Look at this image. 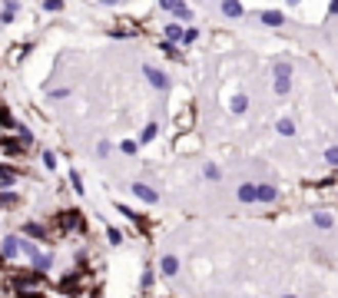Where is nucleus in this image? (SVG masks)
Segmentation results:
<instances>
[{
  "label": "nucleus",
  "instance_id": "obj_1",
  "mask_svg": "<svg viewBox=\"0 0 338 298\" xmlns=\"http://www.w3.org/2000/svg\"><path fill=\"white\" fill-rule=\"evenodd\" d=\"M272 76H276V93H279V96H288V93H292V63H288V60H276Z\"/></svg>",
  "mask_w": 338,
  "mask_h": 298
},
{
  "label": "nucleus",
  "instance_id": "obj_2",
  "mask_svg": "<svg viewBox=\"0 0 338 298\" xmlns=\"http://www.w3.org/2000/svg\"><path fill=\"white\" fill-rule=\"evenodd\" d=\"M143 76H146V83H150L153 90H159V93H166V90L173 87V83H169V76H166L159 67H153V63H146V67H143Z\"/></svg>",
  "mask_w": 338,
  "mask_h": 298
},
{
  "label": "nucleus",
  "instance_id": "obj_3",
  "mask_svg": "<svg viewBox=\"0 0 338 298\" xmlns=\"http://www.w3.org/2000/svg\"><path fill=\"white\" fill-rule=\"evenodd\" d=\"M182 33H186V24H179V20H169V24L163 27L166 44H176V47H179V44H182Z\"/></svg>",
  "mask_w": 338,
  "mask_h": 298
},
{
  "label": "nucleus",
  "instance_id": "obj_4",
  "mask_svg": "<svg viewBox=\"0 0 338 298\" xmlns=\"http://www.w3.org/2000/svg\"><path fill=\"white\" fill-rule=\"evenodd\" d=\"M219 10H222V17H225V20H239V17H245L242 0H219Z\"/></svg>",
  "mask_w": 338,
  "mask_h": 298
},
{
  "label": "nucleus",
  "instance_id": "obj_5",
  "mask_svg": "<svg viewBox=\"0 0 338 298\" xmlns=\"http://www.w3.org/2000/svg\"><path fill=\"white\" fill-rule=\"evenodd\" d=\"M259 24H265V27H285V13H282V10H262V13H259Z\"/></svg>",
  "mask_w": 338,
  "mask_h": 298
},
{
  "label": "nucleus",
  "instance_id": "obj_6",
  "mask_svg": "<svg viewBox=\"0 0 338 298\" xmlns=\"http://www.w3.org/2000/svg\"><path fill=\"white\" fill-rule=\"evenodd\" d=\"M229 110L236 113V116H242V113L249 110V96H245V93H232L229 96Z\"/></svg>",
  "mask_w": 338,
  "mask_h": 298
},
{
  "label": "nucleus",
  "instance_id": "obj_7",
  "mask_svg": "<svg viewBox=\"0 0 338 298\" xmlns=\"http://www.w3.org/2000/svg\"><path fill=\"white\" fill-rule=\"evenodd\" d=\"M173 20H179V24H193V10H189L186 4H176V10H173Z\"/></svg>",
  "mask_w": 338,
  "mask_h": 298
},
{
  "label": "nucleus",
  "instance_id": "obj_8",
  "mask_svg": "<svg viewBox=\"0 0 338 298\" xmlns=\"http://www.w3.org/2000/svg\"><path fill=\"white\" fill-rule=\"evenodd\" d=\"M156 136H159V123H146L143 133H139V143H153Z\"/></svg>",
  "mask_w": 338,
  "mask_h": 298
},
{
  "label": "nucleus",
  "instance_id": "obj_9",
  "mask_svg": "<svg viewBox=\"0 0 338 298\" xmlns=\"http://www.w3.org/2000/svg\"><path fill=\"white\" fill-rule=\"evenodd\" d=\"M17 252H20V242H17L13 236H7V239H4V259H13Z\"/></svg>",
  "mask_w": 338,
  "mask_h": 298
},
{
  "label": "nucleus",
  "instance_id": "obj_10",
  "mask_svg": "<svg viewBox=\"0 0 338 298\" xmlns=\"http://www.w3.org/2000/svg\"><path fill=\"white\" fill-rule=\"evenodd\" d=\"M276 130L282 133V136H295V119H288V116H282V119H279V126H276Z\"/></svg>",
  "mask_w": 338,
  "mask_h": 298
},
{
  "label": "nucleus",
  "instance_id": "obj_11",
  "mask_svg": "<svg viewBox=\"0 0 338 298\" xmlns=\"http://www.w3.org/2000/svg\"><path fill=\"white\" fill-rule=\"evenodd\" d=\"M239 199H242V202H256V199H259V189H256V186H249V182H245V186L239 189Z\"/></svg>",
  "mask_w": 338,
  "mask_h": 298
},
{
  "label": "nucleus",
  "instance_id": "obj_12",
  "mask_svg": "<svg viewBox=\"0 0 338 298\" xmlns=\"http://www.w3.org/2000/svg\"><path fill=\"white\" fill-rule=\"evenodd\" d=\"M133 193H136L139 199H146V202H156V193H153V189H146L143 182H136V186H133Z\"/></svg>",
  "mask_w": 338,
  "mask_h": 298
},
{
  "label": "nucleus",
  "instance_id": "obj_13",
  "mask_svg": "<svg viewBox=\"0 0 338 298\" xmlns=\"http://www.w3.org/2000/svg\"><path fill=\"white\" fill-rule=\"evenodd\" d=\"M259 189V199H262V202H276V189H272V186H256Z\"/></svg>",
  "mask_w": 338,
  "mask_h": 298
},
{
  "label": "nucleus",
  "instance_id": "obj_14",
  "mask_svg": "<svg viewBox=\"0 0 338 298\" xmlns=\"http://www.w3.org/2000/svg\"><path fill=\"white\" fill-rule=\"evenodd\" d=\"M163 272H166V275H176V272H179V259L166 255V259H163Z\"/></svg>",
  "mask_w": 338,
  "mask_h": 298
},
{
  "label": "nucleus",
  "instance_id": "obj_15",
  "mask_svg": "<svg viewBox=\"0 0 338 298\" xmlns=\"http://www.w3.org/2000/svg\"><path fill=\"white\" fill-rule=\"evenodd\" d=\"M13 179H17V176H13V169L0 166V182H4V186H13Z\"/></svg>",
  "mask_w": 338,
  "mask_h": 298
},
{
  "label": "nucleus",
  "instance_id": "obj_16",
  "mask_svg": "<svg viewBox=\"0 0 338 298\" xmlns=\"http://www.w3.org/2000/svg\"><path fill=\"white\" fill-rule=\"evenodd\" d=\"M24 232H27V236H33V239H47V232H44V225H33V222H30V225H27V229H24Z\"/></svg>",
  "mask_w": 338,
  "mask_h": 298
},
{
  "label": "nucleus",
  "instance_id": "obj_17",
  "mask_svg": "<svg viewBox=\"0 0 338 298\" xmlns=\"http://www.w3.org/2000/svg\"><path fill=\"white\" fill-rule=\"evenodd\" d=\"M199 40V30L196 27H186V33H182V44H196Z\"/></svg>",
  "mask_w": 338,
  "mask_h": 298
},
{
  "label": "nucleus",
  "instance_id": "obj_18",
  "mask_svg": "<svg viewBox=\"0 0 338 298\" xmlns=\"http://www.w3.org/2000/svg\"><path fill=\"white\" fill-rule=\"evenodd\" d=\"M4 149H7V153H10V156H17V153H24V146H20V143H17V139H7V143H4Z\"/></svg>",
  "mask_w": 338,
  "mask_h": 298
},
{
  "label": "nucleus",
  "instance_id": "obj_19",
  "mask_svg": "<svg viewBox=\"0 0 338 298\" xmlns=\"http://www.w3.org/2000/svg\"><path fill=\"white\" fill-rule=\"evenodd\" d=\"M44 10H50V13H60V10H63V0H44Z\"/></svg>",
  "mask_w": 338,
  "mask_h": 298
},
{
  "label": "nucleus",
  "instance_id": "obj_20",
  "mask_svg": "<svg viewBox=\"0 0 338 298\" xmlns=\"http://www.w3.org/2000/svg\"><path fill=\"white\" fill-rule=\"evenodd\" d=\"M315 222H319L322 229H328V225H332V216H325V212H319V216H315Z\"/></svg>",
  "mask_w": 338,
  "mask_h": 298
},
{
  "label": "nucleus",
  "instance_id": "obj_21",
  "mask_svg": "<svg viewBox=\"0 0 338 298\" xmlns=\"http://www.w3.org/2000/svg\"><path fill=\"white\" fill-rule=\"evenodd\" d=\"M0 123H4V126H13V116H10V110H4V106H0Z\"/></svg>",
  "mask_w": 338,
  "mask_h": 298
},
{
  "label": "nucleus",
  "instance_id": "obj_22",
  "mask_svg": "<svg viewBox=\"0 0 338 298\" xmlns=\"http://www.w3.org/2000/svg\"><path fill=\"white\" fill-rule=\"evenodd\" d=\"M13 202H17V196H13V193H0V205H13Z\"/></svg>",
  "mask_w": 338,
  "mask_h": 298
},
{
  "label": "nucleus",
  "instance_id": "obj_23",
  "mask_svg": "<svg viewBox=\"0 0 338 298\" xmlns=\"http://www.w3.org/2000/svg\"><path fill=\"white\" fill-rule=\"evenodd\" d=\"M70 96V90L63 87V90H50V99H67Z\"/></svg>",
  "mask_w": 338,
  "mask_h": 298
},
{
  "label": "nucleus",
  "instance_id": "obj_24",
  "mask_svg": "<svg viewBox=\"0 0 338 298\" xmlns=\"http://www.w3.org/2000/svg\"><path fill=\"white\" fill-rule=\"evenodd\" d=\"M325 159L332 162V166H338V146H332V149H328V153H325Z\"/></svg>",
  "mask_w": 338,
  "mask_h": 298
},
{
  "label": "nucleus",
  "instance_id": "obj_25",
  "mask_svg": "<svg viewBox=\"0 0 338 298\" xmlns=\"http://www.w3.org/2000/svg\"><path fill=\"white\" fill-rule=\"evenodd\" d=\"M176 4H179V0H159V7H163L166 13H173V10H176Z\"/></svg>",
  "mask_w": 338,
  "mask_h": 298
},
{
  "label": "nucleus",
  "instance_id": "obj_26",
  "mask_svg": "<svg viewBox=\"0 0 338 298\" xmlns=\"http://www.w3.org/2000/svg\"><path fill=\"white\" fill-rule=\"evenodd\" d=\"M44 166H47V169L56 166V156H53V153H44Z\"/></svg>",
  "mask_w": 338,
  "mask_h": 298
},
{
  "label": "nucleus",
  "instance_id": "obj_27",
  "mask_svg": "<svg viewBox=\"0 0 338 298\" xmlns=\"http://www.w3.org/2000/svg\"><path fill=\"white\" fill-rule=\"evenodd\" d=\"M119 149H123V153H130V156H133V153H136V143H119Z\"/></svg>",
  "mask_w": 338,
  "mask_h": 298
},
{
  "label": "nucleus",
  "instance_id": "obj_28",
  "mask_svg": "<svg viewBox=\"0 0 338 298\" xmlns=\"http://www.w3.org/2000/svg\"><path fill=\"white\" fill-rule=\"evenodd\" d=\"M328 17H338V0H332V4H328Z\"/></svg>",
  "mask_w": 338,
  "mask_h": 298
},
{
  "label": "nucleus",
  "instance_id": "obj_29",
  "mask_svg": "<svg viewBox=\"0 0 338 298\" xmlns=\"http://www.w3.org/2000/svg\"><path fill=\"white\" fill-rule=\"evenodd\" d=\"M96 4H103V7H116L119 0H96Z\"/></svg>",
  "mask_w": 338,
  "mask_h": 298
},
{
  "label": "nucleus",
  "instance_id": "obj_30",
  "mask_svg": "<svg viewBox=\"0 0 338 298\" xmlns=\"http://www.w3.org/2000/svg\"><path fill=\"white\" fill-rule=\"evenodd\" d=\"M285 4H288V7H299V4H302V0H285Z\"/></svg>",
  "mask_w": 338,
  "mask_h": 298
},
{
  "label": "nucleus",
  "instance_id": "obj_31",
  "mask_svg": "<svg viewBox=\"0 0 338 298\" xmlns=\"http://www.w3.org/2000/svg\"><path fill=\"white\" fill-rule=\"evenodd\" d=\"M288 298H292V295H288Z\"/></svg>",
  "mask_w": 338,
  "mask_h": 298
}]
</instances>
